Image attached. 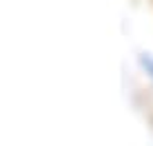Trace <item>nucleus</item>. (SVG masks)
Listing matches in <instances>:
<instances>
[]
</instances>
